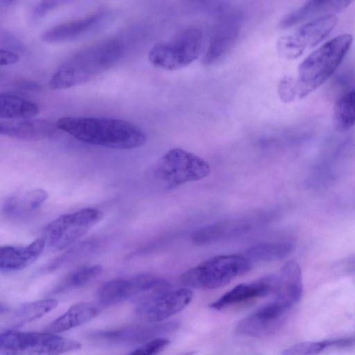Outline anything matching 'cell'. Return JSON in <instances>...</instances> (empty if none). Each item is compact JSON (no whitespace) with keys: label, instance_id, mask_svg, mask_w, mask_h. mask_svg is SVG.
Returning <instances> with one entry per match:
<instances>
[{"label":"cell","instance_id":"603a6c76","mask_svg":"<svg viewBox=\"0 0 355 355\" xmlns=\"http://www.w3.org/2000/svg\"><path fill=\"white\" fill-rule=\"evenodd\" d=\"M58 305L55 299H45L23 304L8 315L7 324L15 328L32 322L49 313Z\"/></svg>","mask_w":355,"mask_h":355},{"label":"cell","instance_id":"d6a6232c","mask_svg":"<svg viewBox=\"0 0 355 355\" xmlns=\"http://www.w3.org/2000/svg\"><path fill=\"white\" fill-rule=\"evenodd\" d=\"M20 59L19 55L9 49H1V66H8L17 62Z\"/></svg>","mask_w":355,"mask_h":355},{"label":"cell","instance_id":"44dd1931","mask_svg":"<svg viewBox=\"0 0 355 355\" xmlns=\"http://www.w3.org/2000/svg\"><path fill=\"white\" fill-rule=\"evenodd\" d=\"M99 308L87 302H80L72 305L62 315L49 323L44 329L49 333H61L80 326L98 316Z\"/></svg>","mask_w":355,"mask_h":355},{"label":"cell","instance_id":"30bf717a","mask_svg":"<svg viewBox=\"0 0 355 355\" xmlns=\"http://www.w3.org/2000/svg\"><path fill=\"white\" fill-rule=\"evenodd\" d=\"M180 324L175 321L146 323L118 329L98 331L88 336L94 342L108 345L144 344L162 336L176 331Z\"/></svg>","mask_w":355,"mask_h":355},{"label":"cell","instance_id":"3957f363","mask_svg":"<svg viewBox=\"0 0 355 355\" xmlns=\"http://www.w3.org/2000/svg\"><path fill=\"white\" fill-rule=\"evenodd\" d=\"M349 34L338 35L313 51L299 65L294 79L296 100L311 94L324 83L338 67L352 45Z\"/></svg>","mask_w":355,"mask_h":355},{"label":"cell","instance_id":"e575fe53","mask_svg":"<svg viewBox=\"0 0 355 355\" xmlns=\"http://www.w3.org/2000/svg\"><path fill=\"white\" fill-rule=\"evenodd\" d=\"M194 354H195L194 352H188L183 353L180 355H193Z\"/></svg>","mask_w":355,"mask_h":355},{"label":"cell","instance_id":"d6986e66","mask_svg":"<svg viewBox=\"0 0 355 355\" xmlns=\"http://www.w3.org/2000/svg\"><path fill=\"white\" fill-rule=\"evenodd\" d=\"M351 1H309L282 17L279 26L286 28L311 17L336 15L350 4Z\"/></svg>","mask_w":355,"mask_h":355},{"label":"cell","instance_id":"5bb4252c","mask_svg":"<svg viewBox=\"0 0 355 355\" xmlns=\"http://www.w3.org/2000/svg\"><path fill=\"white\" fill-rule=\"evenodd\" d=\"M58 130L56 123L46 119H23L1 120L0 133L25 141H40L52 137Z\"/></svg>","mask_w":355,"mask_h":355},{"label":"cell","instance_id":"83f0119b","mask_svg":"<svg viewBox=\"0 0 355 355\" xmlns=\"http://www.w3.org/2000/svg\"><path fill=\"white\" fill-rule=\"evenodd\" d=\"M230 222H220L204 226L196 230L192 235V240L196 244H206L214 242L236 231H243V226H234Z\"/></svg>","mask_w":355,"mask_h":355},{"label":"cell","instance_id":"ffe728a7","mask_svg":"<svg viewBox=\"0 0 355 355\" xmlns=\"http://www.w3.org/2000/svg\"><path fill=\"white\" fill-rule=\"evenodd\" d=\"M49 193L42 189H23L10 193L2 205L6 216L16 217L38 209L48 199Z\"/></svg>","mask_w":355,"mask_h":355},{"label":"cell","instance_id":"277c9868","mask_svg":"<svg viewBox=\"0 0 355 355\" xmlns=\"http://www.w3.org/2000/svg\"><path fill=\"white\" fill-rule=\"evenodd\" d=\"M252 266L251 261L243 256L217 255L184 272L180 281L189 288L216 289L248 272Z\"/></svg>","mask_w":355,"mask_h":355},{"label":"cell","instance_id":"7c38bea8","mask_svg":"<svg viewBox=\"0 0 355 355\" xmlns=\"http://www.w3.org/2000/svg\"><path fill=\"white\" fill-rule=\"evenodd\" d=\"M289 309L273 300L240 320L234 331L238 334L254 338L270 336L284 324Z\"/></svg>","mask_w":355,"mask_h":355},{"label":"cell","instance_id":"6da1fadb","mask_svg":"<svg viewBox=\"0 0 355 355\" xmlns=\"http://www.w3.org/2000/svg\"><path fill=\"white\" fill-rule=\"evenodd\" d=\"M55 123L58 130L82 142L108 148L135 149L144 146L147 140L139 127L123 119L65 116Z\"/></svg>","mask_w":355,"mask_h":355},{"label":"cell","instance_id":"8fae6325","mask_svg":"<svg viewBox=\"0 0 355 355\" xmlns=\"http://www.w3.org/2000/svg\"><path fill=\"white\" fill-rule=\"evenodd\" d=\"M189 288L169 290L137 304V317L146 323L162 322L184 309L191 301Z\"/></svg>","mask_w":355,"mask_h":355},{"label":"cell","instance_id":"836d02e7","mask_svg":"<svg viewBox=\"0 0 355 355\" xmlns=\"http://www.w3.org/2000/svg\"><path fill=\"white\" fill-rule=\"evenodd\" d=\"M349 268H350V270H355V257L354 258H352L349 263H348Z\"/></svg>","mask_w":355,"mask_h":355},{"label":"cell","instance_id":"9a60e30c","mask_svg":"<svg viewBox=\"0 0 355 355\" xmlns=\"http://www.w3.org/2000/svg\"><path fill=\"white\" fill-rule=\"evenodd\" d=\"M276 282L277 276L268 275L254 282L239 284L213 302L209 306L212 309L221 310L248 300L267 296L274 293Z\"/></svg>","mask_w":355,"mask_h":355},{"label":"cell","instance_id":"f546056e","mask_svg":"<svg viewBox=\"0 0 355 355\" xmlns=\"http://www.w3.org/2000/svg\"><path fill=\"white\" fill-rule=\"evenodd\" d=\"M170 344L167 338L160 337L148 341L126 355H159Z\"/></svg>","mask_w":355,"mask_h":355},{"label":"cell","instance_id":"5b68a950","mask_svg":"<svg viewBox=\"0 0 355 355\" xmlns=\"http://www.w3.org/2000/svg\"><path fill=\"white\" fill-rule=\"evenodd\" d=\"M80 347L76 340L46 331L8 329L0 335L1 355H60Z\"/></svg>","mask_w":355,"mask_h":355},{"label":"cell","instance_id":"ac0fdd59","mask_svg":"<svg viewBox=\"0 0 355 355\" xmlns=\"http://www.w3.org/2000/svg\"><path fill=\"white\" fill-rule=\"evenodd\" d=\"M104 16L105 12H96L83 18L60 24L44 32L41 39L47 43H62L73 40L96 27Z\"/></svg>","mask_w":355,"mask_h":355},{"label":"cell","instance_id":"4dcf8cb0","mask_svg":"<svg viewBox=\"0 0 355 355\" xmlns=\"http://www.w3.org/2000/svg\"><path fill=\"white\" fill-rule=\"evenodd\" d=\"M278 94L280 99L285 103L296 100L293 78L286 76L282 79L278 86Z\"/></svg>","mask_w":355,"mask_h":355},{"label":"cell","instance_id":"484cf974","mask_svg":"<svg viewBox=\"0 0 355 355\" xmlns=\"http://www.w3.org/2000/svg\"><path fill=\"white\" fill-rule=\"evenodd\" d=\"M103 270L102 266L99 264L80 267L63 277L52 291L58 293L81 287L97 277Z\"/></svg>","mask_w":355,"mask_h":355},{"label":"cell","instance_id":"1f68e13d","mask_svg":"<svg viewBox=\"0 0 355 355\" xmlns=\"http://www.w3.org/2000/svg\"><path fill=\"white\" fill-rule=\"evenodd\" d=\"M62 3L63 2L60 1H40L35 6L33 10V17L36 19H40Z\"/></svg>","mask_w":355,"mask_h":355},{"label":"cell","instance_id":"4316f807","mask_svg":"<svg viewBox=\"0 0 355 355\" xmlns=\"http://www.w3.org/2000/svg\"><path fill=\"white\" fill-rule=\"evenodd\" d=\"M333 118L338 130H346L355 124V89L345 93L337 101Z\"/></svg>","mask_w":355,"mask_h":355},{"label":"cell","instance_id":"f1b7e54d","mask_svg":"<svg viewBox=\"0 0 355 355\" xmlns=\"http://www.w3.org/2000/svg\"><path fill=\"white\" fill-rule=\"evenodd\" d=\"M329 348H332L331 338L303 341L285 348L282 355H318Z\"/></svg>","mask_w":355,"mask_h":355},{"label":"cell","instance_id":"cb8c5ba5","mask_svg":"<svg viewBox=\"0 0 355 355\" xmlns=\"http://www.w3.org/2000/svg\"><path fill=\"white\" fill-rule=\"evenodd\" d=\"M39 112L37 105L16 95L0 94V118L1 120L29 119Z\"/></svg>","mask_w":355,"mask_h":355},{"label":"cell","instance_id":"9c48e42d","mask_svg":"<svg viewBox=\"0 0 355 355\" xmlns=\"http://www.w3.org/2000/svg\"><path fill=\"white\" fill-rule=\"evenodd\" d=\"M337 22L335 15H329L304 24L293 34L282 36L278 40V54L287 60L298 58L306 50L312 49L326 38Z\"/></svg>","mask_w":355,"mask_h":355},{"label":"cell","instance_id":"4fadbf2b","mask_svg":"<svg viewBox=\"0 0 355 355\" xmlns=\"http://www.w3.org/2000/svg\"><path fill=\"white\" fill-rule=\"evenodd\" d=\"M241 30L239 16L225 17L215 28L202 62L209 65L223 58L235 44Z\"/></svg>","mask_w":355,"mask_h":355},{"label":"cell","instance_id":"ba28073f","mask_svg":"<svg viewBox=\"0 0 355 355\" xmlns=\"http://www.w3.org/2000/svg\"><path fill=\"white\" fill-rule=\"evenodd\" d=\"M103 215L101 210L89 207L60 216L45 227L44 239L51 248L64 250L96 226Z\"/></svg>","mask_w":355,"mask_h":355},{"label":"cell","instance_id":"8992f818","mask_svg":"<svg viewBox=\"0 0 355 355\" xmlns=\"http://www.w3.org/2000/svg\"><path fill=\"white\" fill-rule=\"evenodd\" d=\"M203 34L196 27L179 31L171 39L156 43L148 52V60L155 67L166 71L182 69L201 54Z\"/></svg>","mask_w":355,"mask_h":355},{"label":"cell","instance_id":"7402d4cb","mask_svg":"<svg viewBox=\"0 0 355 355\" xmlns=\"http://www.w3.org/2000/svg\"><path fill=\"white\" fill-rule=\"evenodd\" d=\"M98 300L105 306L114 305L136 295L134 277H116L103 283L98 291Z\"/></svg>","mask_w":355,"mask_h":355},{"label":"cell","instance_id":"7a4b0ae2","mask_svg":"<svg viewBox=\"0 0 355 355\" xmlns=\"http://www.w3.org/2000/svg\"><path fill=\"white\" fill-rule=\"evenodd\" d=\"M123 51V44L115 39L83 48L58 67L49 80V86L60 90L88 82L114 65Z\"/></svg>","mask_w":355,"mask_h":355},{"label":"cell","instance_id":"d4e9b609","mask_svg":"<svg viewBox=\"0 0 355 355\" xmlns=\"http://www.w3.org/2000/svg\"><path fill=\"white\" fill-rule=\"evenodd\" d=\"M294 248V244L288 241L262 243L250 247L247 256L253 261H278L289 255Z\"/></svg>","mask_w":355,"mask_h":355},{"label":"cell","instance_id":"2e32d148","mask_svg":"<svg viewBox=\"0 0 355 355\" xmlns=\"http://www.w3.org/2000/svg\"><path fill=\"white\" fill-rule=\"evenodd\" d=\"M303 292L302 271L295 261L286 262L277 277L274 300L288 309L299 302Z\"/></svg>","mask_w":355,"mask_h":355},{"label":"cell","instance_id":"e0dca14e","mask_svg":"<svg viewBox=\"0 0 355 355\" xmlns=\"http://www.w3.org/2000/svg\"><path fill=\"white\" fill-rule=\"evenodd\" d=\"M45 240L39 238L26 245H4L0 249L1 272H15L33 263L42 253Z\"/></svg>","mask_w":355,"mask_h":355},{"label":"cell","instance_id":"52a82bcc","mask_svg":"<svg viewBox=\"0 0 355 355\" xmlns=\"http://www.w3.org/2000/svg\"><path fill=\"white\" fill-rule=\"evenodd\" d=\"M155 180L171 189L188 182L199 180L210 173L208 163L199 156L176 148L166 152L153 167Z\"/></svg>","mask_w":355,"mask_h":355}]
</instances>
